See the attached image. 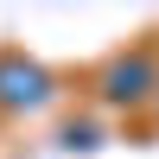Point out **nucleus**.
Wrapping results in <instances>:
<instances>
[{
    "instance_id": "obj_2",
    "label": "nucleus",
    "mask_w": 159,
    "mask_h": 159,
    "mask_svg": "<svg viewBox=\"0 0 159 159\" xmlns=\"http://www.w3.org/2000/svg\"><path fill=\"white\" fill-rule=\"evenodd\" d=\"M147 76H153L147 64H121V70L108 76V96H115V102H134V96H140V83H147Z\"/></svg>"
},
{
    "instance_id": "obj_1",
    "label": "nucleus",
    "mask_w": 159,
    "mask_h": 159,
    "mask_svg": "<svg viewBox=\"0 0 159 159\" xmlns=\"http://www.w3.org/2000/svg\"><path fill=\"white\" fill-rule=\"evenodd\" d=\"M0 102H13V108H32V102H45V70H32V64H0Z\"/></svg>"
}]
</instances>
